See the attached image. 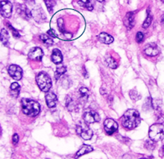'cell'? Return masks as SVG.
Wrapping results in <instances>:
<instances>
[{
    "label": "cell",
    "mask_w": 164,
    "mask_h": 159,
    "mask_svg": "<svg viewBox=\"0 0 164 159\" xmlns=\"http://www.w3.org/2000/svg\"><path fill=\"white\" fill-rule=\"evenodd\" d=\"M141 121L140 113L135 109H129L121 117V124L125 128L133 130L140 125Z\"/></svg>",
    "instance_id": "6da1fadb"
},
{
    "label": "cell",
    "mask_w": 164,
    "mask_h": 159,
    "mask_svg": "<svg viewBox=\"0 0 164 159\" xmlns=\"http://www.w3.org/2000/svg\"><path fill=\"white\" fill-rule=\"evenodd\" d=\"M22 112L25 115L30 117H34L38 115L40 112V106L36 101L31 98H22L21 99Z\"/></svg>",
    "instance_id": "7a4b0ae2"
},
{
    "label": "cell",
    "mask_w": 164,
    "mask_h": 159,
    "mask_svg": "<svg viewBox=\"0 0 164 159\" xmlns=\"http://www.w3.org/2000/svg\"><path fill=\"white\" fill-rule=\"evenodd\" d=\"M36 82L43 92H48L52 86V80L46 72H40L36 76Z\"/></svg>",
    "instance_id": "3957f363"
},
{
    "label": "cell",
    "mask_w": 164,
    "mask_h": 159,
    "mask_svg": "<svg viewBox=\"0 0 164 159\" xmlns=\"http://www.w3.org/2000/svg\"><path fill=\"white\" fill-rule=\"evenodd\" d=\"M149 138L154 142L161 141L164 139V125L154 124L149 127Z\"/></svg>",
    "instance_id": "277c9868"
},
{
    "label": "cell",
    "mask_w": 164,
    "mask_h": 159,
    "mask_svg": "<svg viewBox=\"0 0 164 159\" xmlns=\"http://www.w3.org/2000/svg\"><path fill=\"white\" fill-rule=\"evenodd\" d=\"M77 135H79L83 139L85 140H89L92 138L93 136V131L91 129L85 124H78L76 125V128Z\"/></svg>",
    "instance_id": "5b68a950"
},
{
    "label": "cell",
    "mask_w": 164,
    "mask_h": 159,
    "mask_svg": "<svg viewBox=\"0 0 164 159\" xmlns=\"http://www.w3.org/2000/svg\"><path fill=\"white\" fill-rule=\"evenodd\" d=\"M83 118L85 120V122L87 123H95V122H99L100 121V116L99 113H96L95 111L88 109L84 113Z\"/></svg>",
    "instance_id": "8992f818"
},
{
    "label": "cell",
    "mask_w": 164,
    "mask_h": 159,
    "mask_svg": "<svg viewBox=\"0 0 164 159\" xmlns=\"http://www.w3.org/2000/svg\"><path fill=\"white\" fill-rule=\"evenodd\" d=\"M103 127L108 135H113L118 130V124L112 118H107L103 123Z\"/></svg>",
    "instance_id": "52a82bcc"
},
{
    "label": "cell",
    "mask_w": 164,
    "mask_h": 159,
    "mask_svg": "<svg viewBox=\"0 0 164 159\" xmlns=\"http://www.w3.org/2000/svg\"><path fill=\"white\" fill-rule=\"evenodd\" d=\"M13 12V5L9 1L2 0L1 1V15L3 17L9 18Z\"/></svg>",
    "instance_id": "ba28073f"
},
{
    "label": "cell",
    "mask_w": 164,
    "mask_h": 159,
    "mask_svg": "<svg viewBox=\"0 0 164 159\" xmlns=\"http://www.w3.org/2000/svg\"><path fill=\"white\" fill-rule=\"evenodd\" d=\"M8 74L16 80H20L22 77V70L17 65H11L8 67Z\"/></svg>",
    "instance_id": "9c48e42d"
},
{
    "label": "cell",
    "mask_w": 164,
    "mask_h": 159,
    "mask_svg": "<svg viewBox=\"0 0 164 159\" xmlns=\"http://www.w3.org/2000/svg\"><path fill=\"white\" fill-rule=\"evenodd\" d=\"M43 56H44V53L42 51V49L40 48H38V47H35L33 49H31L28 54L29 58L34 60V61H39L40 62Z\"/></svg>",
    "instance_id": "30bf717a"
},
{
    "label": "cell",
    "mask_w": 164,
    "mask_h": 159,
    "mask_svg": "<svg viewBox=\"0 0 164 159\" xmlns=\"http://www.w3.org/2000/svg\"><path fill=\"white\" fill-rule=\"evenodd\" d=\"M144 54L148 55V56L154 57L157 56V55L159 54V49L156 44H154V43H151V44H147L145 48H144Z\"/></svg>",
    "instance_id": "8fae6325"
},
{
    "label": "cell",
    "mask_w": 164,
    "mask_h": 159,
    "mask_svg": "<svg viewBox=\"0 0 164 159\" xmlns=\"http://www.w3.org/2000/svg\"><path fill=\"white\" fill-rule=\"evenodd\" d=\"M124 24L125 26H126L127 29H131L133 28L134 26H135V14L134 13H126V17L124 18Z\"/></svg>",
    "instance_id": "7c38bea8"
},
{
    "label": "cell",
    "mask_w": 164,
    "mask_h": 159,
    "mask_svg": "<svg viewBox=\"0 0 164 159\" xmlns=\"http://www.w3.org/2000/svg\"><path fill=\"white\" fill-rule=\"evenodd\" d=\"M45 100H46L47 105L49 108H53L56 107L57 96L54 93L49 92L45 97Z\"/></svg>",
    "instance_id": "4fadbf2b"
},
{
    "label": "cell",
    "mask_w": 164,
    "mask_h": 159,
    "mask_svg": "<svg viewBox=\"0 0 164 159\" xmlns=\"http://www.w3.org/2000/svg\"><path fill=\"white\" fill-rule=\"evenodd\" d=\"M51 60L52 62L55 63V64H60L62 62V54L61 51L58 49H55L53 50L51 55Z\"/></svg>",
    "instance_id": "5bb4252c"
},
{
    "label": "cell",
    "mask_w": 164,
    "mask_h": 159,
    "mask_svg": "<svg viewBox=\"0 0 164 159\" xmlns=\"http://www.w3.org/2000/svg\"><path fill=\"white\" fill-rule=\"evenodd\" d=\"M98 39H99V40L101 43L106 44H112L113 40H114L113 36H111L110 35H108V34L105 33V32L100 33L99 35V36H98Z\"/></svg>",
    "instance_id": "9a60e30c"
},
{
    "label": "cell",
    "mask_w": 164,
    "mask_h": 159,
    "mask_svg": "<svg viewBox=\"0 0 164 159\" xmlns=\"http://www.w3.org/2000/svg\"><path fill=\"white\" fill-rule=\"evenodd\" d=\"M17 13L20 16L22 17L26 18V19H30L31 17V11L29 10L28 8H26L25 5H18L17 7Z\"/></svg>",
    "instance_id": "2e32d148"
},
{
    "label": "cell",
    "mask_w": 164,
    "mask_h": 159,
    "mask_svg": "<svg viewBox=\"0 0 164 159\" xmlns=\"http://www.w3.org/2000/svg\"><path fill=\"white\" fill-rule=\"evenodd\" d=\"M10 94L12 97L17 98L20 94V85L17 82L13 83L10 87Z\"/></svg>",
    "instance_id": "e0dca14e"
},
{
    "label": "cell",
    "mask_w": 164,
    "mask_h": 159,
    "mask_svg": "<svg viewBox=\"0 0 164 159\" xmlns=\"http://www.w3.org/2000/svg\"><path fill=\"white\" fill-rule=\"evenodd\" d=\"M93 151V148L90 145H83V146L79 149V151L77 152L76 154V157H81L85 154H87L90 152Z\"/></svg>",
    "instance_id": "ac0fdd59"
},
{
    "label": "cell",
    "mask_w": 164,
    "mask_h": 159,
    "mask_svg": "<svg viewBox=\"0 0 164 159\" xmlns=\"http://www.w3.org/2000/svg\"><path fill=\"white\" fill-rule=\"evenodd\" d=\"M79 4L84 7L88 10H93L94 5H95V0H80Z\"/></svg>",
    "instance_id": "d6986e66"
},
{
    "label": "cell",
    "mask_w": 164,
    "mask_h": 159,
    "mask_svg": "<svg viewBox=\"0 0 164 159\" xmlns=\"http://www.w3.org/2000/svg\"><path fill=\"white\" fill-rule=\"evenodd\" d=\"M40 39L42 40V42L44 43V44H46L47 46H52L53 44H54V40H53V39L50 38L49 35H40Z\"/></svg>",
    "instance_id": "ffe728a7"
},
{
    "label": "cell",
    "mask_w": 164,
    "mask_h": 159,
    "mask_svg": "<svg viewBox=\"0 0 164 159\" xmlns=\"http://www.w3.org/2000/svg\"><path fill=\"white\" fill-rule=\"evenodd\" d=\"M66 72H67L66 67H64L63 65H58L57 67V71L56 73H55V78H56V80H58L59 77L62 76Z\"/></svg>",
    "instance_id": "44dd1931"
},
{
    "label": "cell",
    "mask_w": 164,
    "mask_h": 159,
    "mask_svg": "<svg viewBox=\"0 0 164 159\" xmlns=\"http://www.w3.org/2000/svg\"><path fill=\"white\" fill-rule=\"evenodd\" d=\"M79 94L82 100L84 101V102H86L88 97H89V90H88V89H86L85 87L80 88L79 90Z\"/></svg>",
    "instance_id": "7402d4cb"
},
{
    "label": "cell",
    "mask_w": 164,
    "mask_h": 159,
    "mask_svg": "<svg viewBox=\"0 0 164 159\" xmlns=\"http://www.w3.org/2000/svg\"><path fill=\"white\" fill-rule=\"evenodd\" d=\"M1 40L4 45L8 46V40H9V35H8V31L3 29L1 31Z\"/></svg>",
    "instance_id": "603a6c76"
},
{
    "label": "cell",
    "mask_w": 164,
    "mask_h": 159,
    "mask_svg": "<svg viewBox=\"0 0 164 159\" xmlns=\"http://www.w3.org/2000/svg\"><path fill=\"white\" fill-rule=\"evenodd\" d=\"M106 62H107L108 67L112 68V69H116L118 66L117 62L115 59L113 58V57H108L106 58Z\"/></svg>",
    "instance_id": "cb8c5ba5"
},
{
    "label": "cell",
    "mask_w": 164,
    "mask_h": 159,
    "mask_svg": "<svg viewBox=\"0 0 164 159\" xmlns=\"http://www.w3.org/2000/svg\"><path fill=\"white\" fill-rule=\"evenodd\" d=\"M44 3L46 4L49 13H53L54 6L56 5V0H44Z\"/></svg>",
    "instance_id": "d4e9b609"
},
{
    "label": "cell",
    "mask_w": 164,
    "mask_h": 159,
    "mask_svg": "<svg viewBox=\"0 0 164 159\" xmlns=\"http://www.w3.org/2000/svg\"><path fill=\"white\" fill-rule=\"evenodd\" d=\"M152 15L151 13H149V9H148V15H147V17L145 19V21L143 23V27L144 28H148L152 23Z\"/></svg>",
    "instance_id": "484cf974"
},
{
    "label": "cell",
    "mask_w": 164,
    "mask_h": 159,
    "mask_svg": "<svg viewBox=\"0 0 164 159\" xmlns=\"http://www.w3.org/2000/svg\"><path fill=\"white\" fill-rule=\"evenodd\" d=\"M66 106H67V109L69 111H73V109H74L75 105L70 96H67V98H66Z\"/></svg>",
    "instance_id": "4316f807"
},
{
    "label": "cell",
    "mask_w": 164,
    "mask_h": 159,
    "mask_svg": "<svg viewBox=\"0 0 164 159\" xmlns=\"http://www.w3.org/2000/svg\"><path fill=\"white\" fill-rule=\"evenodd\" d=\"M58 26L59 31H61L62 33L64 34V35L67 34V32L65 31L64 29V21H63V20L62 18H59L58 20Z\"/></svg>",
    "instance_id": "83f0119b"
},
{
    "label": "cell",
    "mask_w": 164,
    "mask_h": 159,
    "mask_svg": "<svg viewBox=\"0 0 164 159\" xmlns=\"http://www.w3.org/2000/svg\"><path fill=\"white\" fill-rule=\"evenodd\" d=\"M7 25H8V27H9V29H10L11 31H12V32H13V36H14L15 38H20V33H19V32H18V31H17V30H16L15 28H13V26H11V25L9 23H7Z\"/></svg>",
    "instance_id": "f1b7e54d"
},
{
    "label": "cell",
    "mask_w": 164,
    "mask_h": 159,
    "mask_svg": "<svg viewBox=\"0 0 164 159\" xmlns=\"http://www.w3.org/2000/svg\"><path fill=\"white\" fill-rule=\"evenodd\" d=\"M136 41L138 42V43H141V42H143L144 39V34L142 32H138V33L136 34Z\"/></svg>",
    "instance_id": "f546056e"
},
{
    "label": "cell",
    "mask_w": 164,
    "mask_h": 159,
    "mask_svg": "<svg viewBox=\"0 0 164 159\" xmlns=\"http://www.w3.org/2000/svg\"><path fill=\"white\" fill-rule=\"evenodd\" d=\"M145 147H146L148 149H154V144L153 140L150 139V140H148L145 143Z\"/></svg>",
    "instance_id": "4dcf8cb0"
},
{
    "label": "cell",
    "mask_w": 164,
    "mask_h": 159,
    "mask_svg": "<svg viewBox=\"0 0 164 159\" xmlns=\"http://www.w3.org/2000/svg\"><path fill=\"white\" fill-rule=\"evenodd\" d=\"M70 79H68V78H64V80H62V86L64 88H66V89H67V88L70 87V85H71V84H67V81H69Z\"/></svg>",
    "instance_id": "1f68e13d"
},
{
    "label": "cell",
    "mask_w": 164,
    "mask_h": 159,
    "mask_svg": "<svg viewBox=\"0 0 164 159\" xmlns=\"http://www.w3.org/2000/svg\"><path fill=\"white\" fill-rule=\"evenodd\" d=\"M18 141H19V136H18V135H17V134H15L13 136V144H17Z\"/></svg>",
    "instance_id": "d6a6232c"
},
{
    "label": "cell",
    "mask_w": 164,
    "mask_h": 159,
    "mask_svg": "<svg viewBox=\"0 0 164 159\" xmlns=\"http://www.w3.org/2000/svg\"><path fill=\"white\" fill-rule=\"evenodd\" d=\"M48 34H49L50 36H52L53 38H58V35L55 34V31H54V30H49V31H48Z\"/></svg>",
    "instance_id": "836d02e7"
},
{
    "label": "cell",
    "mask_w": 164,
    "mask_h": 159,
    "mask_svg": "<svg viewBox=\"0 0 164 159\" xmlns=\"http://www.w3.org/2000/svg\"><path fill=\"white\" fill-rule=\"evenodd\" d=\"M26 3H29L30 4H34L35 3V0H25Z\"/></svg>",
    "instance_id": "e575fe53"
},
{
    "label": "cell",
    "mask_w": 164,
    "mask_h": 159,
    "mask_svg": "<svg viewBox=\"0 0 164 159\" xmlns=\"http://www.w3.org/2000/svg\"><path fill=\"white\" fill-rule=\"evenodd\" d=\"M161 24H162V26L164 27V15L162 16L161 18Z\"/></svg>",
    "instance_id": "d590c367"
},
{
    "label": "cell",
    "mask_w": 164,
    "mask_h": 159,
    "mask_svg": "<svg viewBox=\"0 0 164 159\" xmlns=\"http://www.w3.org/2000/svg\"><path fill=\"white\" fill-rule=\"evenodd\" d=\"M97 1H99V2H100V3H102V2H103V1H104V0H97Z\"/></svg>",
    "instance_id": "8d00e7d4"
}]
</instances>
